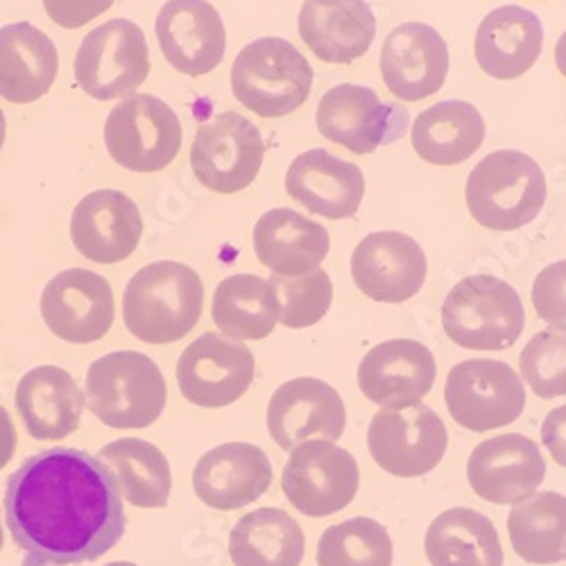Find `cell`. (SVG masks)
Returning <instances> with one entry per match:
<instances>
[{
    "mask_svg": "<svg viewBox=\"0 0 566 566\" xmlns=\"http://www.w3.org/2000/svg\"><path fill=\"white\" fill-rule=\"evenodd\" d=\"M3 503L23 566L96 562L127 528L112 471L80 449L55 447L25 458L8 479Z\"/></svg>",
    "mask_w": 566,
    "mask_h": 566,
    "instance_id": "6da1fadb",
    "label": "cell"
},
{
    "mask_svg": "<svg viewBox=\"0 0 566 566\" xmlns=\"http://www.w3.org/2000/svg\"><path fill=\"white\" fill-rule=\"evenodd\" d=\"M205 304L200 274L177 261L140 268L123 295L127 332L148 345H170L193 332Z\"/></svg>",
    "mask_w": 566,
    "mask_h": 566,
    "instance_id": "7a4b0ae2",
    "label": "cell"
},
{
    "mask_svg": "<svg viewBox=\"0 0 566 566\" xmlns=\"http://www.w3.org/2000/svg\"><path fill=\"white\" fill-rule=\"evenodd\" d=\"M467 209L492 231L531 224L546 205L542 166L518 150H496L481 159L467 179Z\"/></svg>",
    "mask_w": 566,
    "mask_h": 566,
    "instance_id": "3957f363",
    "label": "cell"
},
{
    "mask_svg": "<svg viewBox=\"0 0 566 566\" xmlns=\"http://www.w3.org/2000/svg\"><path fill=\"white\" fill-rule=\"evenodd\" d=\"M86 406L105 427L148 429L168 399L159 365L138 352H114L86 371Z\"/></svg>",
    "mask_w": 566,
    "mask_h": 566,
    "instance_id": "277c9868",
    "label": "cell"
},
{
    "mask_svg": "<svg viewBox=\"0 0 566 566\" xmlns=\"http://www.w3.org/2000/svg\"><path fill=\"white\" fill-rule=\"evenodd\" d=\"M313 69L295 45L281 36H261L231 66L235 101L261 118H283L311 96Z\"/></svg>",
    "mask_w": 566,
    "mask_h": 566,
    "instance_id": "5b68a950",
    "label": "cell"
},
{
    "mask_svg": "<svg viewBox=\"0 0 566 566\" xmlns=\"http://www.w3.org/2000/svg\"><path fill=\"white\" fill-rule=\"evenodd\" d=\"M442 326L462 349L505 352L522 338L526 313L522 297L507 281L474 274L455 283L447 295Z\"/></svg>",
    "mask_w": 566,
    "mask_h": 566,
    "instance_id": "8992f818",
    "label": "cell"
},
{
    "mask_svg": "<svg viewBox=\"0 0 566 566\" xmlns=\"http://www.w3.org/2000/svg\"><path fill=\"white\" fill-rule=\"evenodd\" d=\"M150 73L144 30L127 19H112L91 30L75 57L77 86L93 101H116L134 93Z\"/></svg>",
    "mask_w": 566,
    "mask_h": 566,
    "instance_id": "52a82bcc",
    "label": "cell"
},
{
    "mask_svg": "<svg viewBox=\"0 0 566 566\" xmlns=\"http://www.w3.org/2000/svg\"><path fill=\"white\" fill-rule=\"evenodd\" d=\"M444 401L458 427L488 433L522 417L526 386L507 363L471 358L449 371Z\"/></svg>",
    "mask_w": 566,
    "mask_h": 566,
    "instance_id": "ba28073f",
    "label": "cell"
},
{
    "mask_svg": "<svg viewBox=\"0 0 566 566\" xmlns=\"http://www.w3.org/2000/svg\"><path fill=\"white\" fill-rule=\"evenodd\" d=\"M181 140V123L172 107L148 93L120 101L105 123L109 157L132 172L164 170L177 159Z\"/></svg>",
    "mask_w": 566,
    "mask_h": 566,
    "instance_id": "9c48e42d",
    "label": "cell"
},
{
    "mask_svg": "<svg viewBox=\"0 0 566 566\" xmlns=\"http://www.w3.org/2000/svg\"><path fill=\"white\" fill-rule=\"evenodd\" d=\"M367 447L374 462L399 479L427 476L442 462L449 433L444 421L423 403L381 408L371 417Z\"/></svg>",
    "mask_w": 566,
    "mask_h": 566,
    "instance_id": "30bf717a",
    "label": "cell"
},
{
    "mask_svg": "<svg viewBox=\"0 0 566 566\" xmlns=\"http://www.w3.org/2000/svg\"><path fill=\"white\" fill-rule=\"evenodd\" d=\"M315 118L324 138L354 155H371L395 144L410 125V114L401 105L381 101L374 88L360 84H338L326 91Z\"/></svg>",
    "mask_w": 566,
    "mask_h": 566,
    "instance_id": "8fae6325",
    "label": "cell"
},
{
    "mask_svg": "<svg viewBox=\"0 0 566 566\" xmlns=\"http://www.w3.org/2000/svg\"><path fill=\"white\" fill-rule=\"evenodd\" d=\"M360 485L356 458L326 440H313L295 447L283 467L281 488L291 505L313 518L345 510Z\"/></svg>",
    "mask_w": 566,
    "mask_h": 566,
    "instance_id": "7c38bea8",
    "label": "cell"
},
{
    "mask_svg": "<svg viewBox=\"0 0 566 566\" xmlns=\"http://www.w3.org/2000/svg\"><path fill=\"white\" fill-rule=\"evenodd\" d=\"M263 157L265 144L259 127L241 114L224 112L200 125L191 148V168L209 191L231 196L245 191L256 179Z\"/></svg>",
    "mask_w": 566,
    "mask_h": 566,
    "instance_id": "4fadbf2b",
    "label": "cell"
},
{
    "mask_svg": "<svg viewBox=\"0 0 566 566\" xmlns=\"http://www.w3.org/2000/svg\"><path fill=\"white\" fill-rule=\"evenodd\" d=\"M254 354L239 340L205 334L177 360L181 395L200 408H224L239 401L252 386Z\"/></svg>",
    "mask_w": 566,
    "mask_h": 566,
    "instance_id": "5bb4252c",
    "label": "cell"
},
{
    "mask_svg": "<svg viewBox=\"0 0 566 566\" xmlns=\"http://www.w3.org/2000/svg\"><path fill=\"white\" fill-rule=\"evenodd\" d=\"M41 315L45 326L66 343H98L107 336L116 317L109 281L84 268L64 270L45 283Z\"/></svg>",
    "mask_w": 566,
    "mask_h": 566,
    "instance_id": "9a60e30c",
    "label": "cell"
},
{
    "mask_svg": "<svg viewBox=\"0 0 566 566\" xmlns=\"http://www.w3.org/2000/svg\"><path fill=\"white\" fill-rule=\"evenodd\" d=\"M429 261L421 245L401 231H374L352 254L356 289L374 302L403 304L427 281Z\"/></svg>",
    "mask_w": 566,
    "mask_h": 566,
    "instance_id": "2e32d148",
    "label": "cell"
},
{
    "mask_svg": "<svg viewBox=\"0 0 566 566\" xmlns=\"http://www.w3.org/2000/svg\"><path fill=\"white\" fill-rule=\"evenodd\" d=\"M345 427L347 410L338 390L311 376L279 386L268 403V431L289 453L308 438L336 442Z\"/></svg>",
    "mask_w": 566,
    "mask_h": 566,
    "instance_id": "e0dca14e",
    "label": "cell"
},
{
    "mask_svg": "<svg viewBox=\"0 0 566 566\" xmlns=\"http://www.w3.org/2000/svg\"><path fill=\"white\" fill-rule=\"evenodd\" d=\"M449 49L442 34L427 23L395 28L381 49V77L392 96L406 103L427 101L444 86Z\"/></svg>",
    "mask_w": 566,
    "mask_h": 566,
    "instance_id": "ac0fdd59",
    "label": "cell"
},
{
    "mask_svg": "<svg viewBox=\"0 0 566 566\" xmlns=\"http://www.w3.org/2000/svg\"><path fill=\"white\" fill-rule=\"evenodd\" d=\"M467 479L483 501L512 505L535 494L546 479V462L526 436L507 433L481 442L467 462Z\"/></svg>",
    "mask_w": 566,
    "mask_h": 566,
    "instance_id": "d6986e66",
    "label": "cell"
},
{
    "mask_svg": "<svg viewBox=\"0 0 566 566\" xmlns=\"http://www.w3.org/2000/svg\"><path fill=\"white\" fill-rule=\"evenodd\" d=\"M155 32L164 57L184 75H207L224 60V23L209 0H168Z\"/></svg>",
    "mask_w": 566,
    "mask_h": 566,
    "instance_id": "ffe728a7",
    "label": "cell"
},
{
    "mask_svg": "<svg viewBox=\"0 0 566 566\" xmlns=\"http://www.w3.org/2000/svg\"><path fill=\"white\" fill-rule=\"evenodd\" d=\"M438 365L433 352L417 340H386L367 352L358 365L363 395L381 408L419 403L436 386Z\"/></svg>",
    "mask_w": 566,
    "mask_h": 566,
    "instance_id": "44dd1931",
    "label": "cell"
},
{
    "mask_svg": "<svg viewBox=\"0 0 566 566\" xmlns=\"http://www.w3.org/2000/svg\"><path fill=\"white\" fill-rule=\"evenodd\" d=\"M144 235V218L132 198L112 188L93 191L80 200L71 216L75 250L101 265L120 263L134 254Z\"/></svg>",
    "mask_w": 566,
    "mask_h": 566,
    "instance_id": "7402d4cb",
    "label": "cell"
},
{
    "mask_svg": "<svg viewBox=\"0 0 566 566\" xmlns=\"http://www.w3.org/2000/svg\"><path fill=\"white\" fill-rule=\"evenodd\" d=\"M272 485V462L261 447L227 442L207 451L193 469V490L213 510H239Z\"/></svg>",
    "mask_w": 566,
    "mask_h": 566,
    "instance_id": "603a6c76",
    "label": "cell"
},
{
    "mask_svg": "<svg viewBox=\"0 0 566 566\" xmlns=\"http://www.w3.org/2000/svg\"><path fill=\"white\" fill-rule=\"evenodd\" d=\"M286 191L315 216L345 220L356 216L363 205L365 177L356 164L313 148L291 164Z\"/></svg>",
    "mask_w": 566,
    "mask_h": 566,
    "instance_id": "cb8c5ba5",
    "label": "cell"
},
{
    "mask_svg": "<svg viewBox=\"0 0 566 566\" xmlns=\"http://www.w3.org/2000/svg\"><path fill=\"white\" fill-rule=\"evenodd\" d=\"M300 36L326 64H352L376 36V19L367 0H304Z\"/></svg>",
    "mask_w": 566,
    "mask_h": 566,
    "instance_id": "d4e9b609",
    "label": "cell"
},
{
    "mask_svg": "<svg viewBox=\"0 0 566 566\" xmlns=\"http://www.w3.org/2000/svg\"><path fill=\"white\" fill-rule=\"evenodd\" d=\"M544 25L526 8L503 6L490 12L476 32V62L494 80H516L539 60Z\"/></svg>",
    "mask_w": 566,
    "mask_h": 566,
    "instance_id": "484cf974",
    "label": "cell"
},
{
    "mask_svg": "<svg viewBox=\"0 0 566 566\" xmlns=\"http://www.w3.org/2000/svg\"><path fill=\"white\" fill-rule=\"evenodd\" d=\"M60 55L53 39L32 23L0 28V98L30 105L55 84Z\"/></svg>",
    "mask_w": 566,
    "mask_h": 566,
    "instance_id": "4316f807",
    "label": "cell"
},
{
    "mask_svg": "<svg viewBox=\"0 0 566 566\" xmlns=\"http://www.w3.org/2000/svg\"><path fill=\"white\" fill-rule=\"evenodd\" d=\"M84 406L73 376L55 365L30 369L17 386V408L34 440H64L75 433Z\"/></svg>",
    "mask_w": 566,
    "mask_h": 566,
    "instance_id": "83f0119b",
    "label": "cell"
},
{
    "mask_svg": "<svg viewBox=\"0 0 566 566\" xmlns=\"http://www.w3.org/2000/svg\"><path fill=\"white\" fill-rule=\"evenodd\" d=\"M252 243L259 261L281 276L317 270L332 250L328 231L293 209H272L254 224Z\"/></svg>",
    "mask_w": 566,
    "mask_h": 566,
    "instance_id": "f1b7e54d",
    "label": "cell"
},
{
    "mask_svg": "<svg viewBox=\"0 0 566 566\" xmlns=\"http://www.w3.org/2000/svg\"><path fill=\"white\" fill-rule=\"evenodd\" d=\"M410 138L419 159L433 166H458L481 150L485 120L471 103L444 101L417 116Z\"/></svg>",
    "mask_w": 566,
    "mask_h": 566,
    "instance_id": "f546056e",
    "label": "cell"
},
{
    "mask_svg": "<svg viewBox=\"0 0 566 566\" xmlns=\"http://www.w3.org/2000/svg\"><path fill=\"white\" fill-rule=\"evenodd\" d=\"M433 566H503V548L490 518L471 507L442 512L423 539Z\"/></svg>",
    "mask_w": 566,
    "mask_h": 566,
    "instance_id": "4dcf8cb0",
    "label": "cell"
},
{
    "mask_svg": "<svg viewBox=\"0 0 566 566\" xmlns=\"http://www.w3.org/2000/svg\"><path fill=\"white\" fill-rule=\"evenodd\" d=\"M306 539L295 518L279 507L248 512L229 535L235 566H300Z\"/></svg>",
    "mask_w": 566,
    "mask_h": 566,
    "instance_id": "1f68e13d",
    "label": "cell"
},
{
    "mask_svg": "<svg viewBox=\"0 0 566 566\" xmlns=\"http://www.w3.org/2000/svg\"><path fill=\"white\" fill-rule=\"evenodd\" d=\"M98 460L112 471L114 483L129 505L166 507L172 490L168 458L138 438L116 440L101 449Z\"/></svg>",
    "mask_w": 566,
    "mask_h": 566,
    "instance_id": "d6a6232c",
    "label": "cell"
},
{
    "mask_svg": "<svg viewBox=\"0 0 566 566\" xmlns=\"http://www.w3.org/2000/svg\"><path fill=\"white\" fill-rule=\"evenodd\" d=\"M211 317L233 340H263L279 322V306L270 281L256 274H233L218 283Z\"/></svg>",
    "mask_w": 566,
    "mask_h": 566,
    "instance_id": "836d02e7",
    "label": "cell"
},
{
    "mask_svg": "<svg viewBox=\"0 0 566 566\" xmlns=\"http://www.w3.org/2000/svg\"><path fill=\"white\" fill-rule=\"evenodd\" d=\"M507 531L514 553L531 564H557L566 555V496L539 492L518 501Z\"/></svg>",
    "mask_w": 566,
    "mask_h": 566,
    "instance_id": "e575fe53",
    "label": "cell"
},
{
    "mask_svg": "<svg viewBox=\"0 0 566 566\" xmlns=\"http://www.w3.org/2000/svg\"><path fill=\"white\" fill-rule=\"evenodd\" d=\"M392 555L386 526L369 516L326 528L317 542V566H392Z\"/></svg>",
    "mask_w": 566,
    "mask_h": 566,
    "instance_id": "d590c367",
    "label": "cell"
},
{
    "mask_svg": "<svg viewBox=\"0 0 566 566\" xmlns=\"http://www.w3.org/2000/svg\"><path fill=\"white\" fill-rule=\"evenodd\" d=\"M270 286L279 306V324L286 328H306L317 324L334 304V283L324 270H311L297 276H270Z\"/></svg>",
    "mask_w": 566,
    "mask_h": 566,
    "instance_id": "8d00e7d4",
    "label": "cell"
},
{
    "mask_svg": "<svg viewBox=\"0 0 566 566\" xmlns=\"http://www.w3.org/2000/svg\"><path fill=\"white\" fill-rule=\"evenodd\" d=\"M518 369L524 381L542 399H555L566 395V332L546 328L528 340Z\"/></svg>",
    "mask_w": 566,
    "mask_h": 566,
    "instance_id": "74e56055",
    "label": "cell"
},
{
    "mask_svg": "<svg viewBox=\"0 0 566 566\" xmlns=\"http://www.w3.org/2000/svg\"><path fill=\"white\" fill-rule=\"evenodd\" d=\"M533 306L546 324L566 332V261L546 265L533 283Z\"/></svg>",
    "mask_w": 566,
    "mask_h": 566,
    "instance_id": "f35d334b",
    "label": "cell"
},
{
    "mask_svg": "<svg viewBox=\"0 0 566 566\" xmlns=\"http://www.w3.org/2000/svg\"><path fill=\"white\" fill-rule=\"evenodd\" d=\"M116 0H43L45 14L60 28L77 30L105 14Z\"/></svg>",
    "mask_w": 566,
    "mask_h": 566,
    "instance_id": "ab89813d",
    "label": "cell"
},
{
    "mask_svg": "<svg viewBox=\"0 0 566 566\" xmlns=\"http://www.w3.org/2000/svg\"><path fill=\"white\" fill-rule=\"evenodd\" d=\"M542 440L551 458L566 469V403L546 415L542 423Z\"/></svg>",
    "mask_w": 566,
    "mask_h": 566,
    "instance_id": "60d3db41",
    "label": "cell"
},
{
    "mask_svg": "<svg viewBox=\"0 0 566 566\" xmlns=\"http://www.w3.org/2000/svg\"><path fill=\"white\" fill-rule=\"evenodd\" d=\"M17 451V429L10 412L0 406V469L8 467Z\"/></svg>",
    "mask_w": 566,
    "mask_h": 566,
    "instance_id": "b9f144b4",
    "label": "cell"
},
{
    "mask_svg": "<svg viewBox=\"0 0 566 566\" xmlns=\"http://www.w3.org/2000/svg\"><path fill=\"white\" fill-rule=\"evenodd\" d=\"M555 64H557V71L562 73V77H566V32L559 36V41L555 45Z\"/></svg>",
    "mask_w": 566,
    "mask_h": 566,
    "instance_id": "7bdbcfd3",
    "label": "cell"
},
{
    "mask_svg": "<svg viewBox=\"0 0 566 566\" xmlns=\"http://www.w3.org/2000/svg\"><path fill=\"white\" fill-rule=\"evenodd\" d=\"M6 132H8V123H6V114L0 109V150L6 146Z\"/></svg>",
    "mask_w": 566,
    "mask_h": 566,
    "instance_id": "ee69618b",
    "label": "cell"
},
{
    "mask_svg": "<svg viewBox=\"0 0 566 566\" xmlns=\"http://www.w3.org/2000/svg\"><path fill=\"white\" fill-rule=\"evenodd\" d=\"M107 566H138V564H134V562H112Z\"/></svg>",
    "mask_w": 566,
    "mask_h": 566,
    "instance_id": "f6af8a7d",
    "label": "cell"
},
{
    "mask_svg": "<svg viewBox=\"0 0 566 566\" xmlns=\"http://www.w3.org/2000/svg\"><path fill=\"white\" fill-rule=\"evenodd\" d=\"M3 542H6V533H3V524H0V548H3Z\"/></svg>",
    "mask_w": 566,
    "mask_h": 566,
    "instance_id": "bcb514c9",
    "label": "cell"
},
{
    "mask_svg": "<svg viewBox=\"0 0 566 566\" xmlns=\"http://www.w3.org/2000/svg\"><path fill=\"white\" fill-rule=\"evenodd\" d=\"M564 557H566V555H564Z\"/></svg>",
    "mask_w": 566,
    "mask_h": 566,
    "instance_id": "7dc6e473",
    "label": "cell"
}]
</instances>
